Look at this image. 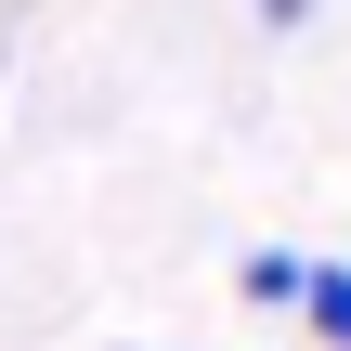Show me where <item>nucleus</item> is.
Here are the masks:
<instances>
[{
    "label": "nucleus",
    "mask_w": 351,
    "mask_h": 351,
    "mask_svg": "<svg viewBox=\"0 0 351 351\" xmlns=\"http://www.w3.org/2000/svg\"><path fill=\"white\" fill-rule=\"evenodd\" d=\"M300 287H313L300 247H247V274H234V300H261V313H300Z\"/></svg>",
    "instance_id": "nucleus-1"
},
{
    "label": "nucleus",
    "mask_w": 351,
    "mask_h": 351,
    "mask_svg": "<svg viewBox=\"0 0 351 351\" xmlns=\"http://www.w3.org/2000/svg\"><path fill=\"white\" fill-rule=\"evenodd\" d=\"M300 313H313V339H326V351H351V261H313Z\"/></svg>",
    "instance_id": "nucleus-2"
}]
</instances>
